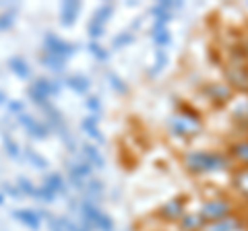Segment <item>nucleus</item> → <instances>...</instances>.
Wrapping results in <instances>:
<instances>
[{"instance_id": "obj_1", "label": "nucleus", "mask_w": 248, "mask_h": 231, "mask_svg": "<svg viewBox=\"0 0 248 231\" xmlns=\"http://www.w3.org/2000/svg\"><path fill=\"white\" fill-rule=\"evenodd\" d=\"M182 163L186 172L192 175H209L219 172H232L234 161L223 151H209V149H190L182 155Z\"/></svg>"}, {"instance_id": "obj_2", "label": "nucleus", "mask_w": 248, "mask_h": 231, "mask_svg": "<svg viewBox=\"0 0 248 231\" xmlns=\"http://www.w3.org/2000/svg\"><path fill=\"white\" fill-rule=\"evenodd\" d=\"M201 130H203V120H201L199 114L188 105H180V112H174L168 118V132L174 138L190 141Z\"/></svg>"}, {"instance_id": "obj_3", "label": "nucleus", "mask_w": 248, "mask_h": 231, "mask_svg": "<svg viewBox=\"0 0 248 231\" xmlns=\"http://www.w3.org/2000/svg\"><path fill=\"white\" fill-rule=\"evenodd\" d=\"M232 213H236V204H234V200L228 196L207 198V200H203V204H201V209H199V215L205 219V223L219 221Z\"/></svg>"}, {"instance_id": "obj_4", "label": "nucleus", "mask_w": 248, "mask_h": 231, "mask_svg": "<svg viewBox=\"0 0 248 231\" xmlns=\"http://www.w3.org/2000/svg\"><path fill=\"white\" fill-rule=\"evenodd\" d=\"M186 213V196H174L157 209V219L164 223H178Z\"/></svg>"}, {"instance_id": "obj_5", "label": "nucleus", "mask_w": 248, "mask_h": 231, "mask_svg": "<svg viewBox=\"0 0 248 231\" xmlns=\"http://www.w3.org/2000/svg\"><path fill=\"white\" fill-rule=\"evenodd\" d=\"M203 231H248V219L240 213H232L219 221L205 223Z\"/></svg>"}, {"instance_id": "obj_6", "label": "nucleus", "mask_w": 248, "mask_h": 231, "mask_svg": "<svg viewBox=\"0 0 248 231\" xmlns=\"http://www.w3.org/2000/svg\"><path fill=\"white\" fill-rule=\"evenodd\" d=\"M203 95L211 101L213 105H228L232 99H234V89L230 87V85H226V83H207L203 89Z\"/></svg>"}, {"instance_id": "obj_7", "label": "nucleus", "mask_w": 248, "mask_h": 231, "mask_svg": "<svg viewBox=\"0 0 248 231\" xmlns=\"http://www.w3.org/2000/svg\"><path fill=\"white\" fill-rule=\"evenodd\" d=\"M226 72V85L234 89V93L240 91H248V66L246 64H228L223 68Z\"/></svg>"}, {"instance_id": "obj_8", "label": "nucleus", "mask_w": 248, "mask_h": 231, "mask_svg": "<svg viewBox=\"0 0 248 231\" xmlns=\"http://www.w3.org/2000/svg\"><path fill=\"white\" fill-rule=\"evenodd\" d=\"M228 155L234 163L248 167V138H240V141L232 143L228 147Z\"/></svg>"}, {"instance_id": "obj_9", "label": "nucleus", "mask_w": 248, "mask_h": 231, "mask_svg": "<svg viewBox=\"0 0 248 231\" xmlns=\"http://www.w3.org/2000/svg\"><path fill=\"white\" fill-rule=\"evenodd\" d=\"M205 219L199 213H184L178 221V231H203Z\"/></svg>"}, {"instance_id": "obj_10", "label": "nucleus", "mask_w": 248, "mask_h": 231, "mask_svg": "<svg viewBox=\"0 0 248 231\" xmlns=\"http://www.w3.org/2000/svg\"><path fill=\"white\" fill-rule=\"evenodd\" d=\"M234 188L240 192V196L248 200V167H240L234 172Z\"/></svg>"}, {"instance_id": "obj_11", "label": "nucleus", "mask_w": 248, "mask_h": 231, "mask_svg": "<svg viewBox=\"0 0 248 231\" xmlns=\"http://www.w3.org/2000/svg\"><path fill=\"white\" fill-rule=\"evenodd\" d=\"M232 118H234L238 124L248 126V97L240 99V101H234V105H232Z\"/></svg>"}, {"instance_id": "obj_12", "label": "nucleus", "mask_w": 248, "mask_h": 231, "mask_svg": "<svg viewBox=\"0 0 248 231\" xmlns=\"http://www.w3.org/2000/svg\"><path fill=\"white\" fill-rule=\"evenodd\" d=\"M166 64H168V54H166V50H159V48H157V52H155V64L151 66L149 76L159 74V72L166 68Z\"/></svg>"}, {"instance_id": "obj_13", "label": "nucleus", "mask_w": 248, "mask_h": 231, "mask_svg": "<svg viewBox=\"0 0 248 231\" xmlns=\"http://www.w3.org/2000/svg\"><path fill=\"white\" fill-rule=\"evenodd\" d=\"M151 40H153V43L157 45L159 50H164L166 45L172 43V33H170V29H161V31L151 33Z\"/></svg>"}, {"instance_id": "obj_14", "label": "nucleus", "mask_w": 248, "mask_h": 231, "mask_svg": "<svg viewBox=\"0 0 248 231\" xmlns=\"http://www.w3.org/2000/svg\"><path fill=\"white\" fill-rule=\"evenodd\" d=\"M110 81H112V87L118 91V93H122V95H126V93H128V85H126V81H122L118 74L110 72Z\"/></svg>"}, {"instance_id": "obj_15", "label": "nucleus", "mask_w": 248, "mask_h": 231, "mask_svg": "<svg viewBox=\"0 0 248 231\" xmlns=\"http://www.w3.org/2000/svg\"><path fill=\"white\" fill-rule=\"evenodd\" d=\"M95 227L102 229V231H114V223L108 215H99L97 221H95Z\"/></svg>"}, {"instance_id": "obj_16", "label": "nucleus", "mask_w": 248, "mask_h": 231, "mask_svg": "<svg viewBox=\"0 0 248 231\" xmlns=\"http://www.w3.org/2000/svg\"><path fill=\"white\" fill-rule=\"evenodd\" d=\"M135 42V35L133 33H120L118 37L114 40V48H122V45H128Z\"/></svg>"}, {"instance_id": "obj_17", "label": "nucleus", "mask_w": 248, "mask_h": 231, "mask_svg": "<svg viewBox=\"0 0 248 231\" xmlns=\"http://www.w3.org/2000/svg\"><path fill=\"white\" fill-rule=\"evenodd\" d=\"M110 14H112V4L110 6H102V9H99L97 11V21H95V25H102V23L108 19V17H110Z\"/></svg>"}, {"instance_id": "obj_18", "label": "nucleus", "mask_w": 248, "mask_h": 231, "mask_svg": "<svg viewBox=\"0 0 248 231\" xmlns=\"http://www.w3.org/2000/svg\"><path fill=\"white\" fill-rule=\"evenodd\" d=\"M87 151H89V157H91L93 161H95V165H99V167H102V165H104V159L99 157V153H97L95 149H87Z\"/></svg>"}, {"instance_id": "obj_19", "label": "nucleus", "mask_w": 248, "mask_h": 231, "mask_svg": "<svg viewBox=\"0 0 248 231\" xmlns=\"http://www.w3.org/2000/svg\"><path fill=\"white\" fill-rule=\"evenodd\" d=\"M93 52H95V56H97V58H102V60L108 58V54H106L102 48H97V45H93Z\"/></svg>"}, {"instance_id": "obj_20", "label": "nucleus", "mask_w": 248, "mask_h": 231, "mask_svg": "<svg viewBox=\"0 0 248 231\" xmlns=\"http://www.w3.org/2000/svg\"><path fill=\"white\" fill-rule=\"evenodd\" d=\"M89 107H93V110H97V107H99L97 99H89Z\"/></svg>"}, {"instance_id": "obj_21", "label": "nucleus", "mask_w": 248, "mask_h": 231, "mask_svg": "<svg viewBox=\"0 0 248 231\" xmlns=\"http://www.w3.org/2000/svg\"><path fill=\"white\" fill-rule=\"evenodd\" d=\"M240 48H242V52L246 54V60H248V43H242V45H240Z\"/></svg>"}]
</instances>
